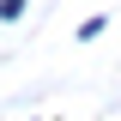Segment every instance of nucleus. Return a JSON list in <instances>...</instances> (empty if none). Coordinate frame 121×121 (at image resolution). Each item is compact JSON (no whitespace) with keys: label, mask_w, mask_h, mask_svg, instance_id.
I'll list each match as a JSON object with an SVG mask.
<instances>
[{"label":"nucleus","mask_w":121,"mask_h":121,"mask_svg":"<svg viewBox=\"0 0 121 121\" xmlns=\"http://www.w3.org/2000/svg\"><path fill=\"white\" fill-rule=\"evenodd\" d=\"M18 12H24V0H0V24H12Z\"/></svg>","instance_id":"obj_1"}]
</instances>
